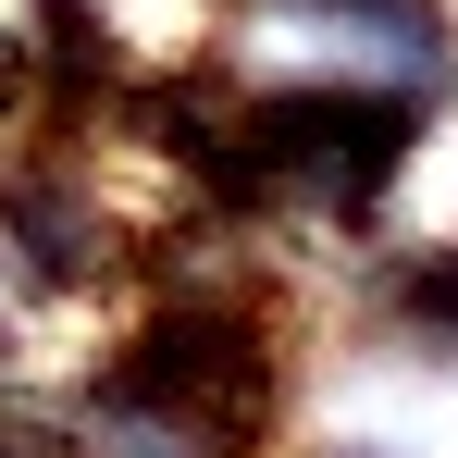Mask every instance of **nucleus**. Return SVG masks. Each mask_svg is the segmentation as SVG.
<instances>
[{
	"label": "nucleus",
	"mask_w": 458,
	"mask_h": 458,
	"mask_svg": "<svg viewBox=\"0 0 458 458\" xmlns=\"http://www.w3.org/2000/svg\"><path fill=\"white\" fill-rule=\"evenodd\" d=\"M322 458H396V446H322Z\"/></svg>",
	"instance_id": "f257e3e1"
}]
</instances>
